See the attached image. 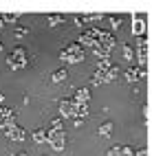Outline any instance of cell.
Wrapping results in <instances>:
<instances>
[{
    "label": "cell",
    "mask_w": 152,
    "mask_h": 156,
    "mask_svg": "<svg viewBox=\"0 0 152 156\" xmlns=\"http://www.w3.org/2000/svg\"><path fill=\"white\" fill-rule=\"evenodd\" d=\"M27 33H29L27 27H18V29H16V37H24Z\"/></svg>",
    "instance_id": "cell-19"
},
{
    "label": "cell",
    "mask_w": 152,
    "mask_h": 156,
    "mask_svg": "<svg viewBox=\"0 0 152 156\" xmlns=\"http://www.w3.org/2000/svg\"><path fill=\"white\" fill-rule=\"evenodd\" d=\"M46 134H49V136H46V143H49L53 150L62 152V150L66 147V132H64V130H53V128H49Z\"/></svg>",
    "instance_id": "cell-3"
},
{
    "label": "cell",
    "mask_w": 152,
    "mask_h": 156,
    "mask_svg": "<svg viewBox=\"0 0 152 156\" xmlns=\"http://www.w3.org/2000/svg\"><path fill=\"white\" fill-rule=\"evenodd\" d=\"M51 128H53V130H64V121H62V117L51 121Z\"/></svg>",
    "instance_id": "cell-18"
},
{
    "label": "cell",
    "mask_w": 152,
    "mask_h": 156,
    "mask_svg": "<svg viewBox=\"0 0 152 156\" xmlns=\"http://www.w3.org/2000/svg\"><path fill=\"white\" fill-rule=\"evenodd\" d=\"M64 20H66L64 13H49V16H46V24H49V27H57V24H62Z\"/></svg>",
    "instance_id": "cell-11"
},
{
    "label": "cell",
    "mask_w": 152,
    "mask_h": 156,
    "mask_svg": "<svg viewBox=\"0 0 152 156\" xmlns=\"http://www.w3.org/2000/svg\"><path fill=\"white\" fill-rule=\"evenodd\" d=\"M66 77H68V70H66V68H57L51 79H53L55 84H62V81H66Z\"/></svg>",
    "instance_id": "cell-15"
},
{
    "label": "cell",
    "mask_w": 152,
    "mask_h": 156,
    "mask_svg": "<svg viewBox=\"0 0 152 156\" xmlns=\"http://www.w3.org/2000/svg\"><path fill=\"white\" fill-rule=\"evenodd\" d=\"M108 156H135V150L130 145H113L108 150Z\"/></svg>",
    "instance_id": "cell-8"
},
{
    "label": "cell",
    "mask_w": 152,
    "mask_h": 156,
    "mask_svg": "<svg viewBox=\"0 0 152 156\" xmlns=\"http://www.w3.org/2000/svg\"><path fill=\"white\" fill-rule=\"evenodd\" d=\"M11 156H29V152H13Z\"/></svg>",
    "instance_id": "cell-21"
},
{
    "label": "cell",
    "mask_w": 152,
    "mask_h": 156,
    "mask_svg": "<svg viewBox=\"0 0 152 156\" xmlns=\"http://www.w3.org/2000/svg\"><path fill=\"white\" fill-rule=\"evenodd\" d=\"M27 64H29V53H27L24 46H16L11 51V55L7 57V66L11 70H20V68H24Z\"/></svg>",
    "instance_id": "cell-2"
},
{
    "label": "cell",
    "mask_w": 152,
    "mask_h": 156,
    "mask_svg": "<svg viewBox=\"0 0 152 156\" xmlns=\"http://www.w3.org/2000/svg\"><path fill=\"white\" fill-rule=\"evenodd\" d=\"M5 134H7V139H11V141H18V143L27 139V134H24V130L20 128L18 123H16V126H11V128H7V130H5Z\"/></svg>",
    "instance_id": "cell-7"
},
{
    "label": "cell",
    "mask_w": 152,
    "mask_h": 156,
    "mask_svg": "<svg viewBox=\"0 0 152 156\" xmlns=\"http://www.w3.org/2000/svg\"><path fill=\"white\" fill-rule=\"evenodd\" d=\"M117 77H119V66H113V68L106 73V79H108V81H113V79H117Z\"/></svg>",
    "instance_id": "cell-17"
},
{
    "label": "cell",
    "mask_w": 152,
    "mask_h": 156,
    "mask_svg": "<svg viewBox=\"0 0 152 156\" xmlns=\"http://www.w3.org/2000/svg\"><path fill=\"white\" fill-rule=\"evenodd\" d=\"M146 29H148V24H146V16L143 13H135L132 16V33L141 40L146 35Z\"/></svg>",
    "instance_id": "cell-5"
},
{
    "label": "cell",
    "mask_w": 152,
    "mask_h": 156,
    "mask_svg": "<svg viewBox=\"0 0 152 156\" xmlns=\"http://www.w3.org/2000/svg\"><path fill=\"white\" fill-rule=\"evenodd\" d=\"M60 59L66 62V64H77V62H84V48L79 46L77 42L73 44H66L60 53Z\"/></svg>",
    "instance_id": "cell-1"
},
{
    "label": "cell",
    "mask_w": 152,
    "mask_h": 156,
    "mask_svg": "<svg viewBox=\"0 0 152 156\" xmlns=\"http://www.w3.org/2000/svg\"><path fill=\"white\" fill-rule=\"evenodd\" d=\"M46 136H49V134H46V128H35V130L31 132V139H33L38 145L46 143Z\"/></svg>",
    "instance_id": "cell-10"
},
{
    "label": "cell",
    "mask_w": 152,
    "mask_h": 156,
    "mask_svg": "<svg viewBox=\"0 0 152 156\" xmlns=\"http://www.w3.org/2000/svg\"><path fill=\"white\" fill-rule=\"evenodd\" d=\"M97 134H99V136H110V134H113V123H110V121H104V123L97 128Z\"/></svg>",
    "instance_id": "cell-14"
},
{
    "label": "cell",
    "mask_w": 152,
    "mask_h": 156,
    "mask_svg": "<svg viewBox=\"0 0 152 156\" xmlns=\"http://www.w3.org/2000/svg\"><path fill=\"white\" fill-rule=\"evenodd\" d=\"M106 73H101V70H95L93 73V77H90V84L93 86H99V84H106Z\"/></svg>",
    "instance_id": "cell-13"
},
{
    "label": "cell",
    "mask_w": 152,
    "mask_h": 156,
    "mask_svg": "<svg viewBox=\"0 0 152 156\" xmlns=\"http://www.w3.org/2000/svg\"><path fill=\"white\" fill-rule=\"evenodd\" d=\"M60 117L62 119H75V101L71 97L60 101Z\"/></svg>",
    "instance_id": "cell-6"
},
{
    "label": "cell",
    "mask_w": 152,
    "mask_h": 156,
    "mask_svg": "<svg viewBox=\"0 0 152 156\" xmlns=\"http://www.w3.org/2000/svg\"><path fill=\"white\" fill-rule=\"evenodd\" d=\"M0 18H2V20H7V22H16V20L20 18L18 13H13V16H9V13H5V16H0Z\"/></svg>",
    "instance_id": "cell-20"
},
{
    "label": "cell",
    "mask_w": 152,
    "mask_h": 156,
    "mask_svg": "<svg viewBox=\"0 0 152 156\" xmlns=\"http://www.w3.org/2000/svg\"><path fill=\"white\" fill-rule=\"evenodd\" d=\"M143 77H146V66H132V68H128L124 73V79L128 84H137V81H141Z\"/></svg>",
    "instance_id": "cell-4"
},
{
    "label": "cell",
    "mask_w": 152,
    "mask_h": 156,
    "mask_svg": "<svg viewBox=\"0 0 152 156\" xmlns=\"http://www.w3.org/2000/svg\"><path fill=\"white\" fill-rule=\"evenodd\" d=\"M71 99H73L77 106L79 103H88L90 101V92H88V88H77V90H73V97Z\"/></svg>",
    "instance_id": "cell-9"
},
{
    "label": "cell",
    "mask_w": 152,
    "mask_h": 156,
    "mask_svg": "<svg viewBox=\"0 0 152 156\" xmlns=\"http://www.w3.org/2000/svg\"><path fill=\"white\" fill-rule=\"evenodd\" d=\"M108 27L110 29H119L121 27V18L119 16H108Z\"/></svg>",
    "instance_id": "cell-16"
},
{
    "label": "cell",
    "mask_w": 152,
    "mask_h": 156,
    "mask_svg": "<svg viewBox=\"0 0 152 156\" xmlns=\"http://www.w3.org/2000/svg\"><path fill=\"white\" fill-rule=\"evenodd\" d=\"M121 53H124V59L126 62H135V57H137L135 46H130V44H121Z\"/></svg>",
    "instance_id": "cell-12"
}]
</instances>
